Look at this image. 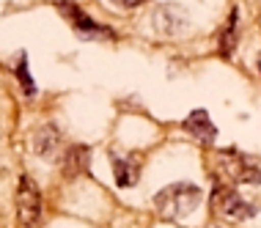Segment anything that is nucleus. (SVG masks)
<instances>
[{"mask_svg": "<svg viewBox=\"0 0 261 228\" xmlns=\"http://www.w3.org/2000/svg\"><path fill=\"white\" fill-rule=\"evenodd\" d=\"M201 198H203L201 187H195V184H190V182H179V184H171V187L160 190L157 195H154V206H157L160 217L181 220V217L193 215V212L198 209Z\"/></svg>", "mask_w": 261, "mask_h": 228, "instance_id": "f257e3e1", "label": "nucleus"}, {"mask_svg": "<svg viewBox=\"0 0 261 228\" xmlns=\"http://www.w3.org/2000/svg\"><path fill=\"white\" fill-rule=\"evenodd\" d=\"M212 209L220 217L231 220V223H242V220L256 217L258 206H253L248 198H242L234 187H228V184H217V187L212 190Z\"/></svg>", "mask_w": 261, "mask_h": 228, "instance_id": "f03ea898", "label": "nucleus"}, {"mask_svg": "<svg viewBox=\"0 0 261 228\" xmlns=\"http://www.w3.org/2000/svg\"><path fill=\"white\" fill-rule=\"evenodd\" d=\"M41 215H44V201H41V192L33 184L31 176H22L17 187V217L22 228H36Z\"/></svg>", "mask_w": 261, "mask_h": 228, "instance_id": "7ed1b4c3", "label": "nucleus"}, {"mask_svg": "<svg viewBox=\"0 0 261 228\" xmlns=\"http://www.w3.org/2000/svg\"><path fill=\"white\" fill-rule=\"evenodd\" d=\"M217 160H220V170L234 184H261V168L250 157L239 151H220Z\"/></svg>", "mask_w": 261, "mask_h": 228, "instance_id": "20e7f679", "label": "nucleus"}, {"mask_svg": "<svg viewBox=\"0 0 261 228\" xmlns=\"http://www.w3.org/2000/svg\"><path fill=\"white\" fill-rule=\"evenodd\" d=\"M58 9H61V14L72 22V28L80 36H86V39H105V36H113L110 33V28H102L99 22H94V19L88 17L83 9H77V6H72V3H66V0H58Z\"/></svg>", "mask_w": 261, "mask_h": 228, "instance_id": "39448f33", "label": "nucleus"}, {"mask_svg": "<svg viewBox=\"0 0 261 228\" xmlns=\"http://www.w3.org/2000/svg\"><path fill=\"white\" fill-rule=\"evenodd\" d=\"M151 25L157 28V33H162V36H181L187 28V17L179 6H160L151 14Z\"/></svg>", "mask_w": 261, "mask_h": 228, "instance_id": "423d86ee", "label": "nucleus"}, {"mask_svg": "<svg viewBox=\"0 0 261 228\" xmlns=\"http://www.w3.org/2000/svg\"><path fill=\"white\" fill-rule=\"evenodd\" d=\"M185 130L193 135L195 140H201V143H215V138H217V130H215V124L209 121L206 110L190 113V116L185 118Z\"/></svg>", "mask_w": 261, "mask_h": 228, "instance_id": "0eeeda50", "label": "nucleus"}, {"mask_svg": "<svg viewBox=\"0 0 261 228\" xmlns=\"http://www.w3.org/2000/svg\"><path fill=\"white\" fill-rule=\"evenodd\" d=\"M58 146H61V132L55 130L53 124L39 126V130L33 132V138H31V148L39 157H53L55 151H58Z\"/></svg>", "mask_w": 261, "mask_h": 228, "instance_id": "6e6552de", "label": "nucleus"}, {"mask_svg": "<svg viewBox=\"0 0 261 228\" xmlns=\"http://www.w3.org/2000/svg\"><path fill=\"white\" fill-rule=\"evenodd\" d=\"M113 173H116V184L118 187H135L140 179V162L135 154L129 157H116L113 160Z\"/></svg>", "mask_w": 261, "mask_h": 228, "instance_id": "1a4fd4ad", "label": "nucleus"}, {"mask_svg": "<svg viewBox=\"0 0 261 228\" xmlns=\"http://www.w3.org/2000/svg\"><path fill=\"white\" fill-rule=\"evenodd\" d=\"M88 160H91V151L86 146H72L63 157V173L66 176H80L88 170Z\"/></svg>", "mask_w": 261, "mask_h": 228, "instance_id": "9d476101", "label": "nucleus"}, {"mask_svg": "<svg viewBox=\"0 0 261 228\" xmlns=\"http://www.w3.org/2000/svg\"><path fill=\"white\" fill-rule=\"evenodd\" d=\"M237 22H239V14L231 11L228 22H225L223 33H220V49H223L225 58H231V55H234V49H237V39H239L237 36Z\"/></svg>", "mask_w": 261, "mask_h": 228, "instance_id": "9b49d317", "label": "nucleus"}, {"mask_svg": "<svg viewBox=\"0 0 261 228\" xmlns=\"http://www.w3.org/2000/svg\"><path fill=\"white\" fill-rule=\"evenodd\" d=\"M19 80H22L28 94H33V83H31V77H28V61H25V55H22V61H19Z\"/></svg>", "mask_w": 261, "mask_h": 228, "instance_id": "f8f14e48", "label": "nucleus"}, {"mask_svg": "<svg viewBox=\"0 0 261 228\" xmlns=\"http://www.w3.org/2000/svg\"><path fill=\"white\" fill-rule=\"evenodd\" d=\"M118 6H124V9H135V6H140V3H146V0H116Z\"/></svg>", "mask_w": 261, "mask_h": 228, "instance_id": "ddd939ff", "label": "nucleus"}, {"mask_svg": "<svg viewBox=\"0 0 261 228\" xmlns=\"http://www.w3.org/2000/svg\"><path fill=\"white\" fill-rule=\"evenodd\" d=\"M258 72H261V55H258Z\"/></svg>", "mask_w": 261, "mask_h": 228, "instance_id": "4468645a", "label": "nucleus"}]
</instances>
